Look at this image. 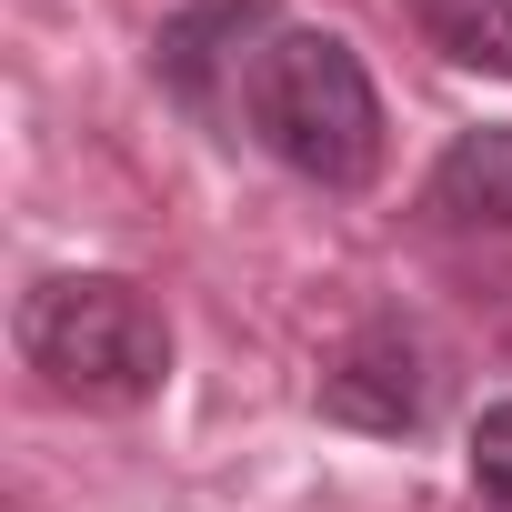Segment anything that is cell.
Listing matches in <instances>:
<instances>
[{
  "instance_id": "cell-6",
  "label": "cell",
  "mask_w": 512,
  "mask_h": 512,
  "mask_svg": "<svg viewBox=\"0 0 512 512\" xmlns=\"http://www.w3.org/2000/svg\"><path fill=\"white\" fill-rule=\"evenodd\" d=\"M412 21H422V41L442 61L512 81V0H412Z\"/></svg>"
},
{
  "instance_id": "cell-1",
  "label": "cell",
  "mask_w": 512,
  "mask_h": 512,
  "mask_svg": "<svg viewBox=\"0 0 512 512\" xmlns=\"http://www.w3.org/2000/svg\"><path fill=\"white\" fill-rule=\"evenodd\" d=\"M231 131H251L282 171H302L322 191H362L382 171V91H372V71L352 61L342 31H292L282 21L241 71Z\"/></svg>"
},
{
  "instance_id": "cell-2",
  "label": "cell",
  "mask_w": 512,
  "mask_h": 512,
  "mask_svg": "<svg viewBox=\"0 0 512 512\" xmlns=\"http://www.w3.org/2000/svg\"><path fill=\"white\" fill-rule=\"evenodd\" d=\"M21 362L81 412H141L171 382V322L121 272H51L21 292Z\"/></svg>"
},
{
  "instance_id": "cell-7",
  "label": "cell",
  "mask_w": 512,
  "mask_h": 512,
  "mask_svg": "<svg viewBox=\"0 0 512 512\" xmlns=\"http://www.w3.org/2000/svg\"><path fill=\"white\" fill-rule=\"evenodd\" d=\"M472 492H482L492 512H512V402H492V412L472 422Z\"/></svg>"
},
{
  "instance_id": "cell-5",
  "label": "cell",
  "mask_w": 512,
  "mask_h": 512,
  "mask_svg": "<svg viewBox=\"0 0 512 512\" xmlns=\"http://www.w3.org/2000/svg\"><path fill=\"white\" fill-rule=\"evenodd\" d=\"M422 211H432V221H482V231H512V121L462 131V141L432 161Z\"/></svg>"
},
{
  "instance_id": "cell-4",
  "label": "cell",
  "mask_w": 512,
  "mask_h": 512,
  "mask_svg": "<svg viewBox=\"0 0 512 512\" xmlns=\"http://www.w3.org/2000/svg\"><path fill=\"white\" fill-rule=\"evenodd\" d=\"M272 31H282V21L262 11V0H221V11H191V21H171V31H161V81H171L191 111L231 121L241 71H251V51H262Z\"/></svg>"
},
{
  "instance_id": "cell-3",
  "label": "cell",
  "mask_w": 512,
  "mask_h": 512,
  "mask_svg": "<svg viewBox=\"0 0 512 512\" xmlns=\"http://www.w3.org/2000/svg\"><path fill=\"white\" fill-rule=\"evenodd\" d=\"M432 402H442V362H432V342L412 322H362L332 352V372H322V412L352 422V432H372V442L422 432Z\"/></svg>"
}]
</instances>
